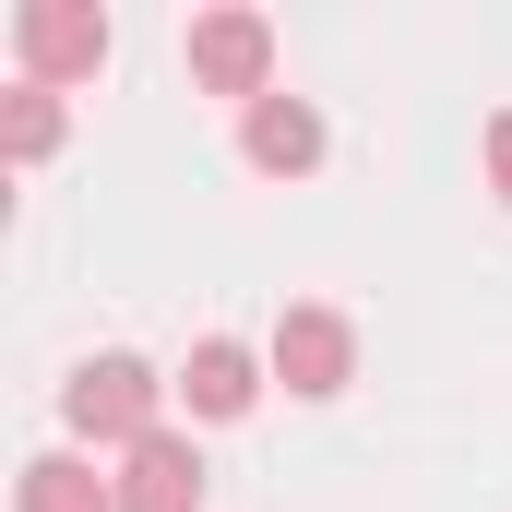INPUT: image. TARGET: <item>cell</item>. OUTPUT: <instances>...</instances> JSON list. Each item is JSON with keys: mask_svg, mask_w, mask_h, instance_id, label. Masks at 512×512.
Returning <instances> with one entry per match:
<instances>
[{"mask_svg": "<svg viewBox=\"0 0 512 512\" xmlns=\"http://www.w3.org/2000/svg\"><path fill=\"white\" fill-rule=\"evenodd\" d=\"M155 370H143V358H84V370H72V382H60V417H72V429H84V441H155Z\"/></svg>", "mask_w": 512, "mask_h": 512, "instance_id": "1", "label": "cell"}, {"mask_svg": "<svg viewBox=\"0 0 512 512\" xmlns=\"http://www.w3.org/2000/svg\"><path fill=\"white\" fill-rule=\"evenodd\" d=\"M0 143L36 167V155L60 143V84H12V108H0Z\"/></svg>", "mask_w": 512, "mask_h": 512, "instance_id": "9", "label": "cell"}, {"mask_svg": "<svg viewBox=\"0 0 512 512\" xmlns=\"http://www.w3.org/2000/svg\"><path fill=\"white\" fill-rule=\"evenodd\" d=\"M12 501L24 512H120V477H96L84 453H36V465L12 477Z\"/></svg>", "mask_w": 512, "mask_h": 512, "instance_id": "8", "label": "cell"}, {"mask_svg": "<svg viewBox=\"0 0 512 512\" xmlns=\"http://www.w3.org/2000/svg\"><path fill=\"white\" fill-rule=\"evenodd\" d=\"M120 512H203V465H191L179 429H155V441L120 453Z\"/></svg>", "mask_w": 512, "mask_h": 512, "instance_id": "5", "label": "cell"}, {"mask_svg": "<svg viewBox=\"0 0 512 512\" xmlns=\"http://www.w3.org/2000/svg\"><path fill=\"white\" fill-rule=\"evenodd\" d=\"M489 179H501V203H512V108L489 120Z\"/></svg>", "mask_w": 512, "mask_h": 512, "instance_id": "10", "label": "cell"}, {"mask_svg": "<svg viewBox=\"0 0 512 512\" xmlns=\"http://www.w3.org/2000/svg\"><path fill=\"white\" fill-rule=\"evenodd\" d=\"M12 36H24V84H84V72H108V12H96V0H24Z\"/></svg>", "mask_w": 512, "mask_h": 512, "instance_id": "3", "label": "cell"}, {"mask_svg": "<svg viewBox=\"0 0 512 512\" xmlns=\"http://www.w3.org/2000/svg\"><path fill=\"white\" fill-rule=\"evenodd\" d=\"M239 143H251V167L298 179V167H322V108L310 96H262L251 120H239Z\"/></svg>", "mask_w": 512, "mask_h": 512, "instance_id": "7", "label": "cell"}, {"mask_svg": "<svg viewBox=\"0 0 512 512\" xmlns=\"http://www.w3.org/2000/svg\"><path fill=\"white\" fill-rule=\"evenodd\" d=\"M274 382L310 393V405L358 382V334H346V310H286V322H274Z\"/></svg>", "mask_w": 512, "mask_h": 512, "instance_id": "4", "label": "cell"}, {"mask_svg": "<svg viewBox=\"0 0 512 512\" xmlns=\"http://www.w3.org/2000/svg\"><path fill=\"white\" fill-rule=\"evenodd\" d=\"M191 84L203 96H274V24H262L251 0H227V12H203L191 24Z\"/></svg>", "mask_w": 512, "mask_h": 512, "instance_id": "2", "label": "cell"}, {"mask_svg": "<svg viewBox=\"0 0 512 512\" xmlns=\"http://www.w3.org/2000/svg\"><path fill=\"white\" fill-rule=\"evenodd\" d=\"M179 393H191V417H251L262 358L239 346V334H203V346H191V370H179Z\"/></svg>", "mask_w": 512, "mask_h": 512, "instance_id": "6", "label": "cell"}]
</instances>
